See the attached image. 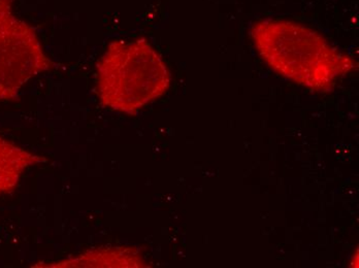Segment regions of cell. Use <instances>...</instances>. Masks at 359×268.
Wrapping results in <instances>:
<instances>
[{"instance_id": "obj_1", "label": "cell", "mask_w": 359, "mask_h": 268, "mask_svg": "<svg viewBox=\"0 0 359 268\" xmlns=\"http://www.w3.org/2000/svg\"><path fill=\"white\" fill-rule=\"evenodd\" d=\"M251 38L271 69L312 91L332 90L339 80L355 69L353 59L320 34L288 20L255 22Z\"/></svg>"}, {"instance_id": "obj_2", "label": "cell", "mask_w": 359, "mask_h": 268, "mask_svg": "<svg viewBox=\"0 0 359 268\" xmlns=\"http://www.w3.org/2000/svg\"><path fill=\"white\" fill-rule=\"evenodd\" d=\"M102 106L135 114L170 88V75L161 55L146 39L109 43L96 75Z\"/></svg>"}, {"instance_id": "obj_3", "label": "cell", "mask_w": 359, "mask_h": 268, "mask_svg": "<svg viewBox=\"0 0 359 268\" xmlns=\"http://www.w3.org/2000/svg\"><path fill=\"white\" fill-rule=\"evenodd\" d=\"M15 0H0V101L16 99L32 78L49 71L36 32L17 17Z\"/></svg>"}, {"instance_id": "obj_4", "label": "cell", "mask_w": 359, "mask_h": 268, "mask_svg": "<svg viewBox=\"0 0 359 268\" xmlns=\"http://www.w3.org/2000/svg\"><path fill=\"white\" fill-rule=\"evenodd\" d=\"M36 267L96 268L146 267V261L133 248L102 247L85 251L57 262L39 263Z\"/></svg>"}, {"instance_id": "obj_5", "label": "cell", "mask_w": 359, "mask_h": 268, "mask_svg": "<svg viewBox=\"0 0 359 268\" xmlns=\"http://www.w3.org/2000/svg\"><path fill=\"white\" fill-rule=\"evenodd\" d=\"M46 161L0 136V195L14 191L26 169Z\"/></svg>"}]
</instances>
